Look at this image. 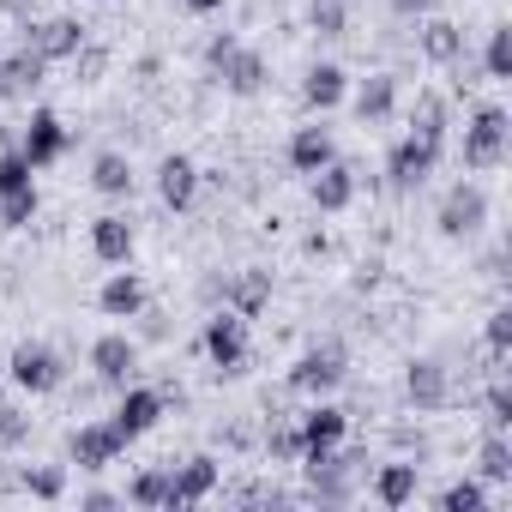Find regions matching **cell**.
Wrapping results in <instances>:
<instances>
[{
    "label": "cell",
    "instance_id": "1",
    "mask_svg": "<svg viewBox=\"0 0 512 512\" xmlns=\"http://www.w3.org/2000/svg\"><path fill=\"white\" fill-rule=\"evenodd\" d=\"M500 157H506V115L476 109V121L464 127V169H500Z\"/></svg>",
    "mask_w": 512,
    "mask_h": 512
},
{
    "label": "cell",
    "instance_id": "2",
    "mask_svg": "<svg viewBox=\"0 0 512 512\" xmlns=\"http://www.w3.org/2000/svg\"><path fill=\"white\" fill-rule=\"evenodd\" d=\"M211 67H223V79H229L235 97H253V91L266 85V61L253 55V49H241V43H229V37L211 43Z\"/></svg>",
    "mask_w": 512,
    "mask_h": 512
},
{
    "label": "cell",
    "instance_id": "3",
    "mask_svg": "<svg viewBox=\"0 0 512 512\" xmlns=\"http://www.w3.org/2000/svg\"><path fill=\"white\" fill-rule=\"evenodd\" d=\"M440 163V145L434 139H422V133H410V139H398L392 145V157H386V175H392V187H416V181H428V169Z\"/></svg>",
    "mask_w": 512,
    "mask_h": 512
},
{
    "label": "cell",
    "instance_id": "4",
    "mask_svg": "<svg viewBox=\"0 0 512 512\" xmlns=\"http://www.w3.org/2000/svg\"><path fill=\"white\" fill-rule=\"evenodd\" d=\"M13 386H25V392H55V386H61V356L43 350V344H19V350H13Z\"/></svg>",
    "mask_w": 512,
    "mask_h": 512
},
{
    "label": "cell",
    "instance_id": "5",
    "mask_svg": "<svg viewBox=\"0 0 512 512\" xmlns=\"http://www.w3.org/2000/svg\"><path fill=\"white\" fill-rule=\"evenodd\" d=\"M205 350H211L217 368L235 374V368L247 362V320H241V314H217V320L205 326Z\"/></svg>",
    "mask_w": 512,
    "mask_h": 512
},
{
    "label": "cell",
    "instance_id": "6",
    "mask_svg": "<svg viewBox=\"0 0 512 512\" xmlns=\"http://www.w3.org/2000/svg\"><path fill=\"white\" fill-rule=\"evenodd\" d=\"M482 217H488L482 187H452V193H446V205H440V229H446V235H476V229H482Z\"/></svg>",
    "mask_w": 512,
    "mask_h": 512
},
{
    "label": "cell",
    "instance_id": "7",
    "mask_svg": "<svg viewBox=\"0 0 512 512\" xmlns=\"http://www.w3.org/2000/svg\"><path fill=\"white\" fill-rule=\"evenodd\" d=\"M338 380H344V356H338V350H308V356L296 362V374H290V386H296V392H308V398L332 392Z\"/></svg>",
    "mask_w": 512,
    "mask_h": 512
},
{
    "label": "cell",
    "instance_id": "8",
    "mask_svg": "<svg viewBox=\"0 0 512 512\" xmlns=\"http://www.w3.org/2000/svg\"><path fill=\"white\" fill-rule=\"evenodd\" d=\"M121 446H127V440L115 434V422H91V428L73 434V464H79V470H103V464H115Z\"/></svg>",
    "mask_w": 512,
    "mask_h": 512
},
{
    "label": "cell",
    "instance_id": "9",
    "mask_svg": "<svg viewBox=\"0 0 512 512\" xmlns=\"http://www.w3.org/2000/svg\"><path fill=\"white\" fill-rule=\"evenodd\" d=\"M157 416H163V392H127L121 398V410H115V434L121 440H139V434H151L157 428Z\"/></svg>",
    "mask_w": 512,
    "mask_h": 512
},
{
    "label": "cell",
    "instance_id": "10",
    "mask_svg": "<svg viewBox=\"0 0 512 512\" xmlns=\"http://www.w3.org/2000/svg\"><path fill=\"white\" fill-rule=\"evenodd\" d=\"M217 488V458H187L181 470H169V506H193Z\"/></svg>",
    "mask_w": 512,
    "mask_h": 512
},
{
    "label": "cell",
    "instance_id": "11",
    "mask_svg": "<svg viewBox=\"0 0 512 512\" xmlns=\"http://www.w3.org/2000/svg\"><path fill=\"white\" fill-rule=\"evenodd\" d=\"M61 151H67V127H61V121H55V115L43 109V115L31 121V133H25V145H19V157H25L31 169H43V163H55Z\"/></svg>",
    "mask_w": 512,
    "mask_h": 512
},
{
    "label": "cell",
    "instance_id": "12",
    "mask_svg": "<svg viewBox=\"0 0 512 512\" xmlns=\"http://www.w3.org/2000/svg\"><path fill=\"white\" fill-rule=\"evenodd\" d=\"M157 193H163V205L187 211L193 193H199V169H193V157H163V169H157Z\"/></svg>",
    "mask_w": 512,
    "mask_h": 512
},
{
    "label": "cell",
    "instance_id": "13",
    "mask_svg": "<svg viewBox=\"0 0 512 512\" xmlns=\"http://www.w3.org/2000/svg\"><path fill=\"white\" fill-rule=\"evenodd\" d=\"M91 253L103 266H127V253H133V223L127 217H97L91 223Z\"/></svg>",
    "mask_w": 512,
    "mask_h": 512
},
{
    "label": "cell",
    "instance_id": "14",
    "mask_svg": "<svg viewBox=\"0 0 512 512\" xmlns=\"http://www.w3.org/2000/svg\"><path fill=\"white\" fill-rule=\"evenodd\" d=\"M97 308H103L109 320H127V314H139V308H145V284H139L133 272H115V278L103 284V296H97Z\"/></svg>",
    "mask_w": 512,
    "mask_h": 512
},
{
    "label": "cell",
    "instance_id": "15",
    "mask_svg": "<svg viewBox=\"0 0 512 512\" xmlns=\"http://www.w3.org/2000/svg\"><path fill=\"white\" fill-rule=\"evenodd\" d=\"M139 362V350L121 338V332H103L97 344H91V368L103 374V380H127V368Z\"/></svg>",
    "mask_w": 512,
    "mask_h": 512
},
{
    "label": "cell",
    "instance_id": "16",
    "mask_svg": "<svg viewBox=\"0 0 512 512\" xmlns=\"http://www.w3.org/2000/svg\"><path fill=\"white\" fill-rule=\"evenodd\" d=\"M350 193H356V175H350L344 163L314 169V205H320V211H344V205H350Z\"/></svg>",
    "mask_w": 512,
    "mask_h": 512
},
{
    "label": "cell",
    "instance_id": "17",
    "mask_svg": "<svg viewBox=\"0 0 512 512\" xmlns=\"http://www.w3.org/2000/svg\"><path fill=\"white\" fill-rule=\"evenodd\" d=\"M338 440H344V410L320 404V410L302 422V458H308V452H332Z\"/></svg>",
    "mask_w": 512,
    "mask_h": 512
},
{
    "label": "cell",
    "instance_id": "18",
    "mask_svg": "<svg viewBox=\"0 0 512 512\" xmlns=\"http://www.w3.org/2000/svg\"><path fill=\"white\" fill-rule=\"evenodd\" d=\"M290 163H296L302 175L326 169V163H332V133H326V127H302V133L290 139Z\"/></svg>",
    "mask_w": 512,
    "mask_h": 512
},
{
    "label": "cell",
    "instance_id": "19",
    "mask_svg": "<svg viewBox=\"0 0 512 512\" xmlns=\"http://www.w3.org/2000/svg\"><path fill=\"white\" fill-rule=\"evenodd\" d=\"M410 398H416V410H446V368L410 362Z\"/></svg>",
    "mask_w": 512,
    "mask_h": 512
},
{
    "label": "cell",
    "instance_id": "20",
    "mask_svg": "<svg viewBox=\"0 0 512 512\" xmlns=\"http://www.w3.org/2000/svg\"><path fill=\"white\" fill-rule=\"evenodd\" d=\"M374 500L380 506H410L416 500V464H386L374 476Z\"/></svg>",
    "mask_w": 512,
    "mask_h": 512
},
{
    "label": "cell",
    "instance_id": "21",
    "mask_svg": "<svg viewBox=\"0 0 512 512\" xmlns=\"http://www.w3.org/2000/svg\"><path fill=\"white\" fill-rule=\"evenodd\" d=\"M73 49H79V25H73V19H49V25L37 31V43H31L37 61H61V55H73Z\"/></svg>",
    "mask_w": 512,
    "mask_h": 512
},
{
    "label": "cell",
    "instance_id": "22",
    "mask_svg": "<svg viewBox=\"0 0 512 512\" xmlns=\"http://www.w3.org/2000/svg\"><path fill=\"white\" fill-rule=\"evenodd\" d=\"M302 97L314 103V109H332V103H344V73L326 61V67H314L308 73V85H302Z\"/></svg>",
    "mask_w": 512,
    "mask_h": 512
},
{
    "label": "cell",
    "instance_id": "23",
    "mask_svg": "<svg viewBox=\"0 0 512 512\" xmlns=\"http://www.w3.org/2000/svg\"><path fill=\"white\" fill-rule=\"evenodd\" d=\"M37 79H43V61L37 55H19V61L0 67V97H25V91H37Z\"/></svg>",
    "mask_w": 512,
    "mask_h": 512
},
{
    "label": "cell",
    "instance_id": "24",
    "mask_svg": "<svg viewBox=\"0 0 512 512\" xmlns=\"http://www.w3.org/2000/svg\"><path fill=\"white\" fill-rule=\"evenodd\" d=\"M458 49H464V37H458L446 19H428V25H422V55H428V61H458Z\"/></svg>",
    "mask_w": 512,
    "mask_h": 512
},
{
    "label": "cell",
    "instance_id": "25",
    "mask_svg": "<svg viewBox=\"0 0 512 512\" xmlns=\"http://www.w3.org/2000/svg\"><path fill=\"white\" fill-rule=\"evenodd\" d=\"M410 133H422V139L446 145V103H440L434 91H422V97H416V127H410Z\"/></svg>",
    "mask_w": 512,
    "mask_h": 512
},
{
    "label": "cell",
    "instance_id": "26",
    "mask_svg": "<svg viewBox=\"0 0 512 512\" xmlns=\"http://www.w3.org/2000/svg\"><path fill=\"white\" fill-rule=\"evenodd\" d=\"M91 181H97V193H127V187H133V163L115 157V151H103L97 169H91Z\"/></svg>",
    "mask_w": 512,
    "mask_h": 512
},
{
    "label": "cell",
    "instance_id": "27",
    "mask_svg": "<svg viewBox=\"0 0 512 512\" xmlns=\"http://www.w3.org/2000/svg\"><path fill=\"white\" fill-rule=\"evenodd\" d=\"M476 470H482L488 482H506V476H512V446H506V434H500V428L482 440V464H476Z\"/></svg>",
    "mask_w": 512,
    "mask_h": 512
},
{
    "label": "cell",
    "instance_id": "28",
    "mask_svg": "<svg viewBox=\"0 0 512 512\" xmlns=\"http://www.w3.org/2000/svg\"><path fill=\"white\" fill-rule=\"evenodd\" d=\"M31 217H37V187H19V193L0 199V223H7V229H25Z\"/></svg>",
    "mask_w": 512,
    "mask_h": 512
},
{
    "label": "cell",
    "instance_id": "29",
    "mask_svg": "<svg viewBox=\"0 0 512 512\" xmlns=\"http://www.w3.org/2000/svg\"><path fill=\"white\" fill-rule=\"evenodd\" d=\"M266 290H272V278H266V272H247V278L235 284V314H241V320H247V314H260Z\"/></svg>",
    "mask_w": 512,
    "mask_h": 512
},
{
    "label": "cell",
    "instance_id": "30",
    "mask_svg": "<svg viewBox=\"0 0 512 512\" xmlns=\"http://www.w3.org/2000/svg\"><path fill=\"white\" fill-rule=\"evenodd\" d=\"M139 506H169V470H145V476H133V488H127Z\"/></svg>",
    "mask_w": 512,
    "mask_h": 512
},
{
    "label": "cell",
    "instance_id": "31",
    "mask_svg": "<svg viewBox=\"0 0 512 512\" xmlns=\"http://www.w3.org/2000/svg\"><path fill=\"white\" fill-rule=\"evenodd\" d=\"M356 109H362V121H380L392 109V79H368L362 97H356Z\"/></svg>",
    "mask_w": 512,
    "mask_h": 512
},
{
    "label": "cell",
    "instance_id": "32",
    "mask_svg": "<svg viewBox=\"0 0 512 512\" xmlns=\"http://www.w3.org/2000/svg\"><path fill=\"white\" fill-rule=\"evenodd\" d=\"M440 506H446V512H482L488 494H482V482H452V488L440 494Z\"/></svg>",
    "mask_w": 512,
    "mask_h": 512
},
{
    "label": "cell",
    "instance_id": "33",
    "mask_svg": "<svg viewBox=\"0 0 512 512\" xmlns=\"http://www.w3.org/2000/svg\"><path fill=\"white\" fill-rule=\"evenodd\" d=\"M488 73L494 79H512V31L506 25H494V37H488Z\"/></svg>",
    "mask_w": 512,
    "mask_h": 512
},
{
    "label": "cell",
    "instance_id": "34",
    "mask_svg": "<svg viewBox=\"0 0 512 512\" xmlns=\"http://www.w3.org/2000/svg\"><path fill=\"white\" fill-rule=\"evenodd\" d=\"M19 187H31V163H25L19 151H7V157H0V199L19 193Z\"/></svg>",
    "mask_w": 512,
    "mask_h": 512
},
{
    "label": "cell",
    "instance_id": "35",
    "mask_svg": "<svg viewBox=\"0 0 512 512\" xmlns=\"http://www.w3.org/2000/svg\"><path fill=\"white\" fill-rule=\"evenodd\" d=\"M31 434V422L19 416V404H7V398H0V446H19Z\"/></svg>",
    "mask_w": 512,
    "mask_h": 512
},
{
    "label": "cell",
    "instance_id": "36",
    "mask_svg": "<svg viewBox=\"0 0 512 512\" xmlns=\"http://www.w3.org/2000/svg\"><path fill=\"white\" fill-rule=\"evenodd\" d=\"M314 25H320V37H344V7L338 0H314Z\"/></svg>",
    "mask_w": 512,
    "mask_h": 512
},
{
    "label": "cell",
    "instance_id": "37",
    "mask_svg": "<svg viewBox=\"0 0 512 512\" xmlns=\"http://www.w3.org/2000/svg\"><path fill=\"white\" fill-rule=\"evenodd\" d=\"M25 488H31L37 500H55L67 482H61V470H25Z\"/></svg>",
    "mask_w": 512,
    "mask_h": 512
},
{
    "label": "cell",
    "instance_id": "38",
    "mask_svg": "<svg viewBox=\"0 0 512 512\" xmlns=\"http://www.w3.org/2000/svg\"><path fill=\"white\" fill-rule=\"evenodd\" d=\"M506 344H512V314L500 308V314L488 320V350H494V356H506Z\"/></svg>",
    "mask_w": 512,
    "mask_h": 512
},
{
    "label": "cell",
    "instance_id": "39",
    "mask_svg": "<svg viewBox=\"0 0 512 512\" xmlns=\"http://www.w3.org/2000/svg\"><path fill=\"white\" fill-rule=\"evenodd\" d=\"M272 452L278 458H302V428H278L272 434Z\"/></svg>",
    "mask_w": 512,
    "mask_h": 512
},
{
    "label": "cell",
    "instance_id": "40",
    "mask_svg": "<svg viewBox=\"0 0 512 512\" xmlns=\"http://www.w3.org/2000/svg\"><path fill=\"white\" fill-rule=\"evenodd\" d=\"M488 422H494V428H506V422H512V398H506L500 386H494V398H488Z\"/></svg>",
    "mask_w": 512,
    "mask_h": 512
},
{
    "label": "cell",
    "instance_id": "41",
    "mask_svg": "<svg viewBox=\"0 0 512 512\" xmlns=\"http://www.w3.org/2000/svg\"><path fill=\"white\" fill-rule=\"evenodd\" d=\"M398 13H428V0H392Z\"/></svg>",
    "mask_w": 512,
    "mask_h": 512
},
{
    "label": "cell",
    "instance_id": "42",
    "mask_svg": "<svg viewBox=\"0 0 512 512\" xmlns=\"http://www.w3.org/2000/svg\"><path fill=\"white\" fill-rule=\"evenodd\" d=\"M187 7H193V13H217V7H223V0H187Z\"/></svg>",
    "mask_w": 512,
    "mask_h": 512
}]
</instances>
